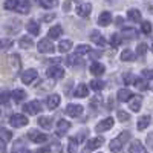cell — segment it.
<instances>
[{"label": "cell", "instance_id": "obj_55", "mask_svg": "<svg viewBox=\"0 0 153 153\" xmlns=\"http://www.w3.org/2000/svg\"><path fill=\"white\" fill-rule=\"evenodd\" d=\"M100 55H101V52H100V51H97V52H91V57H92L94 60H97Z\"/></svg>", "mask_w": 153, "mask_h": 153}, {"label": "cell", "instance_id": "obj_12", "mask_svg": "<svg viewBox=\"0 0 153 153\" xmlns=\"http://www.w3.org/2000/svg\"><path fill=\"white\" fill-rule=\"evenodd\" d=\"M69 129H71V123L69 121L58 120V123H57V136H63Z\"/></svg>", "mask_w": 153, "mask_h": 153}, {"label": "cell", "instance_id": "obj_37", "mask_svg": "<svg viewBox=\"0 0 153 153\" xmlns=\"http://www.w3.org/2000/svg\"><path fill=\"white\" fill-rule=\"evenodd\" d=\"M123 81H124V84H133L135 83V75L132 74V72H126V74H123Z\"/></svg>", "mask_w": 153, "mask_h": 153}, {"label": "cell", "instance_id": "obj_22", "mask_svg": "<svg viewBox=\"0 0 153 153\" xmlns=\"http://www.w3.org/2000/svg\"><path fill=\"white\" fill-rule=\"evenodd\" d=\"M129 152L130 153H144L146 152V149H144V146L141 144V141H133L132 144H130V147H129Z\"/></svg>", "mask_w": 153, "mask_h": 153}, {"label": "cell", "instance_id": "obj_16", "mask_svg": "<svg viewBox=\"0 0 153 153\" xmlns=\"http://www.w3.org/2000/svg\"><path fill=\"white\" fill-rule=\"evenodd\" d=\"M91 40L97 45V46H106V38L101 35V32H98V31H94L92 34H91Z\"/></svg>", "mask_w": 153, "mask_h": 153}, {"label": "cell", "instance_id": "obj_57", "mask_svg": "<svg viewBox=\"0 0 153 153\" xmlns=\"http://www.w3.org/2000/svg\"><path fill=\"white\" fill-rule=\"evenodd\" d=\"M147 144H149V146L152 144V135H149V138H147Z\"/></svg>", "mask_w": 153, "mask_h": 153}, {"label": "cell", "instance_id": "obj_14", "mask_svg": "<svg viewBox=\"0 0 153 153\" xmlns=\"http://www.w3.org/2000/svg\"><path fill=\"white\" fill-rule=\"evenodd\" d=\"M110 23H112V14L110 12H107V11L101 12L100 17H98V25L100 26H109Z\"/></svg>", "mask_w": 153, "mask_h": 153}, {"label": "cell", "instance_id": "obj_51", "mask_svg": "<svg viewBox=\"0 0 153 153\" xmlns=\"http://www.w3.org/2000/svg\"><path fill=\"white\" fill-rule=\"evenodd\" d=\"M152 71L150 69H146V71H143V78H147V80H152Z\"/></svg>", "mask_w": 153, "mask_h": 153}, {"label": "cell", "instance_id": "obj_48", "mask_svg": "<svg viewBox=\"0 0 153 153\" xmlns=\"http://www.w3.org/2000/svg\"><path fill=\"white\" fill-rule=\"evenodd\" d=\"M118 139H120V141L124 144L126 141H129V139H130V132H123V133L118 136Z\"/></svg>", "mask_w": 153, "mask_h": 153}, {"label": "cell", "instance_id": "obj_33", "mask_svg": "<svg viewBox=\"0 0 153 153\" xmlns=\"http://www.w3.org/2000/svg\"><path fill=\"white\" fill-rule=\"evenodd\" d=\"M38 124H40V127H43V129H51L52 120H51L49 117H40L38 118Z\"/></svg>", "mask_w": 153, "mask_h": 153}, {"label": "cell", "instance_id": "obj_27", "mask_svg": "<svg viewBox=\"0 0 153 153\" xmlns=\"http://www.w3.org/2000/svg\"><path fill=\"white\" fill-rule=\"evenodd\" d=\"M11 97L14 98V100L17 101V103H20V101H23L25 98H26V92L22 91V89H16V91H12Z\"/></svg>", "mask_w": 153, "mask_h": 153}, {"label": "cell", "instance_id": "obj_35", "mask_svg": "<svg viewBox=\"0 0 153 153\" xmlns=\"http://www.w3.org/2000/svg\"><path fill=\"white\" fill-rule=\"evenodd\" d=\"M104 87H106V83L101 81V80H92L91 81V89H94V91H103Z\"/></svg>", "mask_w": 153, "mask_h": 153}, {"label": "cell", "instance_id": "obj_7", "mask_svg": "<svg viewBox=\"0 0 153 153\" xmlns=\"http://www.w3.org/2000/svg\"><path fill=\"white\" fill-rule=\"evenodd\" d=\"M28 138L31 139V141H34L35 144H42V143H46V139H48V136H46L45 133L38 132V130H31V132L28 133Z\"/></svg>", "mask_w": 153, "mask_h": 153}, {"label": "cell", "instance_id": "obj_19", "mask_svg": "<svg viewBox=\"0 0 153 153\" xmlns=\"http://www.w3.org/2000/svg\"><path fill=\"white\" fill-rule=\"evenodd\" d=\"M104 71H106L104 65H101V63H98V61H94V63H92V66H91V72H92L95 76L103 75V74H104Z\"/></svg>", "mask_w": 153, "mask_h": 153}, {"label": "cell", "instance_id": "obj_45", "mask_svg": "<svg viewBox=\"0 0 153 153\" xmlns=\"http://www.w3.org/2000/svg\"><path fill=\"white\" fill-rule=\"evenodd\" d=\"M143 32L146 34V35H150L152 34V23L150 22H143Z\"/></svg>", "mask_w": 153, "mask_h": 153}, {"label": "cell", "instance_id": "obj_46", "mask_svg": "<svg viewBox=\"0 0 153 153\" xmlns=\"http://www.w3.org/2000/svg\"><path fill=\"white\" fill-rule=\"evenodd\" d=\"M9 98H11V94L9 92H2V94H0V103L6 104L8 101H9Z\"/></svg>", "mask_w": 153, "mask_h": 153}, {"label": "cell", "instance_id": "obj_11", "mask_svg": "<svg viewBox=\"0 0 153 153\" xmlns=\"http://www.w3.org/2000/svg\"><path fill=\"white\" fill-rule=\"evenodd\" d=\"M35 78H37V71L35 69H28L22 74V81L25 84H31Z\"/></svg>", "mask_w": 153, "mask_h": 153}, {"label": "cell", "instance_id": "obj_34", "mask_svg": "<svg viewBox=\"0 0 153 153\" xmlns=\"http://www.w3.org/2000/svg\"><path fill=\"white\" fill-rule=\"evenodd\" d=\"M109 149H110L112 152H120V150L123 149V143L120 141L118 138H117V139H112L110 144H109Z\"/></svg>", "mask_w": 153, "mask_h": 153}, {"label": "cell", "instance_id": "obj_31", "mask_svg": "<svg viewBox=\"0 0 153 153\" xmlns=\"http://www.w3.org/2000/svg\"><path fill=\"white\" fill-rule=\"evenodd\" d=\"M72 48V42L71 40H63L58 43V51L60 52H68V51H71Z\"/></svg>", "mask_w": 153, "mask_h": 153}, {"label": "cell", "instance_id": "obj_1", "mask_svg": "<svg viewBox=\"0 0 153 153\" xmlns=\"http://www.w3.org/2000/svg\"><path fill=\"white\" fill-rule=\"evenodd\" d=\"M3 63L8 65V71L12 69V74H17V71H20V68H22V61H20V57L17 54H12L9 57H5Z\"/></svg>", "mask_w": 153, "mask_h": 153}, {"label": "cell", "instance_id": "obj_44", "mask_svg": "<svg viewBox=\"0 0 153 153\" xmlns=\"http://www.w3.org/2000/svg\"><path fill=\"white\" fill-rule=\"evenodd\" d=\"M146 52H147V45H144V43H141V45H138L136 46V55H146Z\"/></svg>", "mask_w": 153, "mask_h": 153}, {"label": "cell", "instance_id": "obj_30", "mask_svg": "<svg viewBox=\"0 0 153 153\" xmlns=\"http://www.w3.org/2000/svg\"><path fill=\"white\" fill-rule=\"evenodd\" d=\"M123 37L124 38H136L138 37V31L133 28H124L123 29Z\"/></svg>", "mask_w": 153, "mask_h": 153}, {"label": "cell", "instance_id": "obj_28", "mask_svg": "<svg viewBox=\"0 0 153 153\" xmlns=\"http://www.w3.org/2000/svg\"><path fill=\"white\" fill-rule=\"evenodd\" d=\"M149 124H150V115H146V117H141L138 120V126L136 127H138V130H144Z\"/></svg>", "mask_w": 153, "mask_h": 153}, {"label": "cell", "instance_id": "obj_56", "mask_svg": "<svg viewBox=\"0 0 153 153\" xmlns=\"http://www.w3.org/2000/svg\"><path fill=\"white\" fill-rule=\"evenodd\" d=\"M115 22H117V26H121V25L124 23V20H123V17H117V20H115Z\"/></svg>", "mask_w": 153, "mask_h": 153}, {"label": "cell", "instance_id": "obj_26", "mask_svg": "<svg viewBox=\"0 0 153 153\" xmlns=\"http://www.w3.org/2000/svg\"><path fill=\"white\" fill-rule=\"evenodd\" d=\"M49 38H58L61 34H63V28L60 26V25H55V26H52L49 29Z\"/></svg>", "mask_w": 153, "mask_h": 153}, {"label": "cell", "instance_id": "obj_38", "mask_svg": "<svg viewBox=\"0 0 153 153\" xmlns=\"http://www.w3.org/2000/svg\"><path fill=\"white\" fill-rule=\"evenodd\" d=\"M40 5L46 9H51V8H55L58 5V0H40Z\"/></svg>", "mask_w": 153, "mask_h": 153}, {"label": "cell", "instance_id": "obj_24", "mask_svg": "<svg viewBox=\"0 0 153 153\" xmlns=\"http://www.w3.org/2000/svg\"><path fill=\"white\" fill-rule=\"evenodd\" d=\"M19 43H20V46L25 48V49H29V48L34 46V40H32L31 35H23L20 40H19Z\"/></svg>", "mask_w": 153, "mask_h": 153}, {"label": "cell", "instance_id": "obj_54", "mask_svg": "<svg viewBox=\"0 0 153 153\" xmlns=\"http://www.w3.org/2000/svg\"><path fill=\"white\" fill-rule=\"evenodd\" d=\"M63 8H65V11L68 12V11H71V0H66V2H65V6H63Z\"/></svg>", "mask_w": 153, "mask_h": 153}, {"label": "cell", "instance_id": "obj_49", "mask_svg": "<svg viewBox=\"0 0 153 153\" xmlns=\"http://www.w3.org/2000/svg\"><path fill=\"white\" fill-rule=\"evenodd\" d=\"M12 46V40H8V38H5V40H2V42H0V48H2V49H8V48H11Z\"/></svg>", "mask_w": 153, "mask_h": 153}, {"label": "cell", "instance_id": "obj_43", "mask_svg": "<svg viewBox=\"0 0 153 153\" xmlns=\"http://www.w3.org/2000/svg\"><path fill=\"white\" fill-rule=\"evenodd\" d=\"M19 3V0H5V9H8V11H12L16 8V5Z\"/></svg>", "mask_w": 153, "mask_h": 153}, {"label": "cell", "instance_id": "obj_20", "mask_svg": "<svg viewBox=\"0 0 153 153\" xmlns=\"http://www.w3.org/2000/svg\"><path fill=\"white\" fill-rule=\"evenodd\" d=\"M66 65L68 66H81V65H84V61L80 58L78 54H75L72 57H66Z\"/></svg>", "mask_w": 153, "mask_h": 153}, {"label": "cell", "instance_id": "obj_6", "mask_svg": "<svg viewBox=\"0 0 153 153\" xmlns=\"http://www.w3.org/2000/svg\"><path fill=\"white\" fill-rule=\"evenodd\" d=\"M25 112H28L29 115H37V113H40L42 112V104H40V101H31V103L28 104H25Z\"/></svg>", "mask_w": 153, "mask_h": 153}, {"label": "cell", "instance_id": "obj_50", "mask_svg": "<svg viewBox=\"0 0 153 153\" xmlns=\"http://www.w3.org/2000/svg\"><path fill=\"white\" fill-rule=\"evenodd\" d=\"M48 150L49 152H60L61 150V146H60V143H54V146H49Z\"/></svg>", "mask_w": 153, "mask_h": 153}, {"label": "cell", "instance_id": "obj_52", "mask_svg": "<svg viewBox=\"0 0 153 153\" xmlns=\"http://www.w3.org/2000/svg\"><path fill=\"white\" fill-rule=\"evenodd\" d=\"M54 19H55L54 14H48V16H43V17H42L43 22H49V20H54Z\"/></svg>", "mask_w": 153, "mask_h": 153}, {"label": "cell", "instance_id": "obj_36", "mask_svg": "<svg viewBox=\"0 0 153 153\" xmlns=\"http://www.w3.org/2000/svg\"><path fill=\"white\" fill-rule=\"evenodd\" d=\"M91 52V46L89 45H78L75 49V54H78V55H84V54H89Z\"/></svg>", "mask_w": 153, "mask_h": 153}, {"label": "cell", "instance_id": "obj_4", "mask_svg": "<svg viewBox=\"0 0 153 153\" xmlns=\"http://www.w3.org/2000/svg\"><path fill=\"white\" fill-rule=\"evenodd\" d=\"M103 144H104V138L103 136H97V138L89 139L87 144L84 146V150L86 152H92V150H97L98 147H101Z\"/></svg>", "mask_w": 153, "mask_h": 153}, {"label": "cell", "instance_id": "obj_10", "mask_svg": "<svg viewBox=\"0 0 153 153\" xmlns=\"http://www.w3.org/2000/svg\"><path fill=\"white\" fill-rule=\"evenodd\" d=\"M66 113L69 115V117L76 118V117H80V115L83 113V106H80V104H68Z\"/></svg>", "mask_w": 153, "mask_h": 153}, {"label": "cell", "instance_id": "obj_41", "mask_svg": "<svg viewBox=\"0 0 153 153\" xmlns=\"http://www.w3.org/2000/svg\"><path fill=\"white\" fill-rule=\"evenodd\" d=\"M109 42H110V45L115 46V48L120 46V45H121V35H120V34H113V35L110 37V40H109Z\"/></svg>", "mask_w": 153, "mask_h": 153}, {"label": "cell", "instance_id": "obj_25", "mask_svg": "<svg viewBox=\"0 0 153 153\" xmlns=\"http://www.w3.org/2000/svg\"><path fill=\"white\" fill-rule=\"evenodd\" d=\"M132 95H133V94H132V92L129 91V89H120V91H118V95H117V97H118V100L121 101V103H126V101L129 100V98H130Z\"/></svg>", "mask_w": 153, "mask_h": 153}, {"label": "cell", "instance_id": "obj_21", "mask_svg": "<svg viewBox=\"0 0 153 153\" xmlns=\"http://www.w3.org/2000/svg\"><path fill=\"white\" fill-rule=\"evenodd\" d=\"M127 19H129L130 22L136 23V22H141V12H139V9H129L127 11Z\"/></svg>", "mask_w": 153, "mask_h": 153}, {"label": "cell", "instance_id": "obj_58", "mask_svg": "<svg viewBox=\"0 0 153 153\" xmlns=\"http://www.w3.org/2000/svg\"><path fill=\"white\" fill-rule=\"evenodd\" d=\"M75 2H81V0H75Z\"/></svg>", "mask_w": 153, "mask_h": 153}, {"label": "cell", "instance_id": "obj_18", "mask_svg": "<svg viewBox=\"0 0 153 153\" xmlns=\"http://www.w3.org/2000/svg\"><path fill=\"white\" fill-rule=\"evenodd\" d=\"M17 12H20V14H28L29 9H31V3L28 2V0H23V2H19L14 8Z\"/></svg>", "mask_w": 153, "mask_h": 153}, {"label": "cell", "instance_id": "obj_3", "mask_svg": "<svg viewBox=\"0 0 153 153\" xmlns=\"http://www.w3.org/2000/svg\"><path fill=\"white\" fill-rule=\"evenodd\" d=\"M9 123H11L12 127H23V126H26L29 123V120L25 117V115H22V113H14L11 117Z\"/></svg>", "mask_w": 153, "mask_h": 153}, {"label": "cell", "instance_id": "obj_42", "mask_svg": "<svg viewBox=\"0 0 153 153\" xmlns=\"http://www.w3.org/2000/svg\"><path fill=\"white\" fill-rule=\"evenodd\" d=\"M117 117H118V120L123 121V123H126V121L130 120V115L127 113V112H124V110H118V112H117Z\"/></svg>", "mask_w": 153, "mask_h": 153}, {"label": "cell", "instance_id": "obj_23", "mask_svg": "<svg viewBox=\"0 0 153 153\" xmlns=\"http://www.w3.org/2000/svg\"><path fill=\"white\" fill-rule=\"evenodd\" d=\"M26 29H28V32H29V34H32L34 37L40 34V26H38V23H37V22H34V20L28 22V25H26Z\"/></svg>", "mask_w": 153, "mask_h": 153}, {"label": "cell", "instance_id": "obj_8", "mask_svg": "<svg viewBox=\"0 0 153 153\" xmlns=\"http://www.w3.org/2000/svg\"><path fill=\"white\" fill-rule=\"evenodd\" d=\"M46 75L49 78H54V80H58V78H63L65 76V71H63L60 66H52L46 71Z\"/></svg>", "mask_w": 153, "mask_h": 153}, {"label": "cell", "instance_id": "obj_5", "mask_svg": "<svg viewBox=\"0 0 153 153\" xmlns=\"http://www.w3.org/2000/svg\"><path fill=\"white\" fill-rule=\"evenodd\" d=\"M113 124H115V120L112 117H109V118H106L103 121H100L97 124V127H95V130L97 132H107L109 129H112V127H113Z\"/></svg>", "mask_w": 153, "mask_h": 153}, {"label": "cell", "instance_id": "obj_15", "mask_svg": "<svg viewBox=\"0 0 153 153\" xmlns=\"http://www.w3.org/2000/svg\"><path fill=\"white\" fill-rule=\"evenodd\" d=\"M60 101H61L60 95H49V97H48V100H46L48 109H51V110L57 109V107H58V104H60Z\"/></svg>", "mask_w": 153, "mask_h": 153}, {"label": "cell", "instance_id": "obj_40", "mask_svg": "<svg viewBox=\"0 0 153 153\" xmlns=\"http://www.w3.org/2000/svg\"><path fill=\"white\" fill-rule=\"evenodd\" d=\"M12 138V133L8 130V129H0V139H2V141H9V139Z\"/></svg>", "mask_w": 153, "mask_h": 153}, {"label": "cell", "instance_id": "obj_53", "mask_svg": "<svg viewBox=\"0 0 153 153\" xmlns=\"http://www.w3.org/2000/svg\"><path fill=\"white\" fill-rule=\"evenodd\" d=\"M3 152H6V146H5V141L0 139V153H3Z\"/></svg>", "mask_w": 153, "mask_h": 153}, {"label": "cell", "instance_id": "obj_9", "mask_svg": "<svg viewBox=\"0 0 153 153\" xmlns=\"http://www.w3.org/2000/svg\"><path fill=\"white\" fill-rule=\"evenodd\" d=\"M129 106L133 112H139V109H141V104H143V97L141 95H132L129 100Z\"/></svg>", "mask_w": 153, "mask_h": 153}, {"label": "cell", "instance_id": "obj_39", "mask_svg": "<svg viewBox=\"0 0 153 153\" xmlns=\"http://www.w3.org/2000/svg\"><path fill=\"white\" fill-rule=\"evenodd\" d=\"M12 152H25V153H28L29 150L23 146V141H22V139H17L16 144H14V147H12Z\"/></svg>", "mask_w": 153, "mask_h": 153}, {"label": "cell", "instance_id": "obj_32", "mask_svg": "<svg viewBox=\"0 0 153 153\" xmlns=\"http://www.w3.org/2000/svg\"><path fill=\"white\" fill-rule=\"evenodd\" d=\"M139 91H147V89H150V83H147L146 80H143V78H139V80H136L135 78V83H133Z\"/></svg>", "mask_w": 153, "mask_h": 153}, {"label": "cell", "instance_id": "obj_29", "mask_svg": "<svg viewBox=\"0 0 153 153\" xmlns=\"http://www.w3.org/2000/svg\"><path fill=\"white\" fill-rule=\"evenodd\" d=\"M123 61H133L135 60V52H132L130 49H124L121 52V57H120Z\"/></svg>", "mask_w": 153, "mask_h": 153}, {"label": "cell", "instance_id": "obj_47", "mask_svg": "<svg viewBox=\"0 0 153 153\" xmlns=\"http://www.w3.org/2000/svg\"><path fill=\"white\" fill-rule=\"evenodd\" d=\"M76 146H78L76 138H71V141H69V152H76Z\"/></svg>", "mask_w": 153, "mask_h": 153}, {"label": "cell", "instance_id": "obj_13", "mask_svg": "<svg viewBox=\"0 0 153 153\" xmlns=\"http://www.w3.org/2000/svg\"><path fill=\"white\" fill-rule=\"evenodd\" d=\"M92 11V5L91 3H80L78 8H76V14L80 17H87Z\"/></svg>", "mask_w": 153, "mask_h": 153}, {"label": "cell", "instance_id": "obj_17", "mask_svg": "<svg viewBox=\"0 0 153 153\" xmlns=\"http://www.w3.org/2000/svg\"><path fill=\"white\" fill-rule=\"evenodd\" d=\"M89 95V87L86 84H78L75 89V92H74V97L76 98H86Z\"/></svg>", "mask_w": 153, "mask_h": 153}, {"label": "cell", "instance_id": "obj_2", "mask_svg": "<svg viewBox=\"0 0 153 153\" xmlns=\"http://www.w3.org/2000/svg\"><path fill=\"white\" fill-rule=\"evenodd\" d=\"M37 49H38V52H42V54H52L55 51V46L52 45L51 38H42L37 45Z\"/></svg>", "mask_w": 153, "mask_h": 153}]
</instances>
